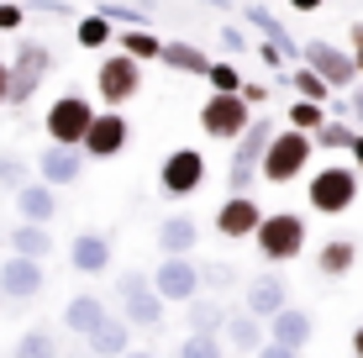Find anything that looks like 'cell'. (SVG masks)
<instances>
[{
  "mask_svg": "<svg viewBox=\"0 0 363 358\" xmlns=\"http://www.w3.org/2000/svg\"><path fill=\"white\" fill-rule=\"evenodd\" d=\"M253 248L258 258H264L269 269H290L300 253H306V216L300 211H264V221H258V232H253Z\"/></svg>",
  "mask_w": 363,
  "mask_h": 358,
  "instance_id": "cell-1",
  "label": "cell"
},
{
  "mask_svg": "<svg viewBox=\"0 0 363 358\" xmlns=\"http://www.w3.org/2000/svg\"><path fill=\"white\" fill-rule=\"evenodd\" d=\"M311 153H316V142H311V132H295V127H274V138L264 147V158H258V179L269 184H290L311 169Z\"/></svg>",
  "mask_w": 363,
  "mask_h": 358,
  "instance_id": "cell-2",
  "label": "cell"
},
{
  "mask_svg": "<svg viewBox=\"0 0 363 358\" xmlns=\"http://www.w3.org/2000/svg\"><path fill=\"white\" fill-rule=\"evenodd\" d=\"M306 206L316 216H342L358 206V169L353 164H327L306 179Z\"/></svg>",
  "mask_w": 363,
  "mask_h": 358,
  "instance_id": "cell-3",
  "label": "cell"
},
{
  "mask_svg": "<svg viewBox=\"0 0 363 358\" xmlns=\"http://www.w3.org/2000/svg\"><path fill=\"white\" fill-rule=\"evenodd\" d=\"M90 121H95V101L84 90H64V95H53V106L43 111V132H48V142H64V147H79L84 142V132H90Z\"/></svg>",
  "mask_w": 363,
  "mask_h": 358,
  "instance_id": "cell-4",
  "label": "cell"
},
{
  "mask_svg": "<svg viewBox=\"0 0 363 358\" xmlns=\"http://www.w3.org/2000/svg\"><path fill=\"white\" fill-rule=\"evenodd\" d=\"M274 138V121L269 116H253L242 132L232 138V164H227V195H247V184L258 179V158Z\"/></svg>",
  "mask_w": 363,
  "mask_h": 358,
  "instance_id": "cell-5",
  "label": "cell"
},
{
  "mask_svg": "<svg viewBox=\"0 0 363 358\" xmlns=\"http://www.w3.org/2000/svg\"><path fill=\"white\" fill-rule=\"evenodd\" d=\"M48 74H53V47H48V43H21L16 53H11V90H6V106H11V111L32 106V95L43 90Z\"/></svg>",
  "mask_w": 363,
  "mask_h": 358,
  "instance_id": "cell-6",
  "label": "cell"
},
{
  "mask_svg": "<svg viewBox=\"0 0 363 358\" xmlns=\"http://www.w3.org/2000/svg\"><path fill=\"white\" fill-rule=\"evenodd\" d=\"M137 95H143V64L127 58V53H106L100 69H95V101L106 111H121Z\"/></svg>",
  "mask_w": 363,
  "mask_h": 358,
  "instance_id": "cell-7",
  "label": "cell"
},
{
  "mask_svg": "<svg viewBox=\"0 0 363 358\" xmlns=\"http://www.w3.org/2000/svg\"><path fill=\"white\" fill-rule=\"evenodd\" d=\"M211 164L200 147H174V153L158 164V190L169 195V201H190V195H200V184H206Z\"/></svg>",
  "mask_w": 363,
  "mask_h": 358,
  "instance_id": "cell-8",
  "label": "cell"
},
{
  "mask_svg": "<svg viewBox=\"0 0 363 358\" xmlns=\"http://www.w3.org/2000/svg\"><path fill=\"white\" fill-rule=\"evenodd\" d=\"M247 121H253V106H247L242 95H232V90H211L206 106H200V132L216 138V142H232Z\"/></svg>",
  "mask_w": 363,
  "mask_h": 358,
  "instance_id": "cell-9",
  "label": "cell"
},
{
  "mask_svg": "<svg viewBox=\"0 0 363 358\" xmlns=\"http://www.w3.org/2000/svg\"><path fill=\"white\" fill-rule=\"evenodd\" d=\"M300 64L316 69L321 79H327V90H353V84H358L353 53H347V47H337V43H327V37H311V43L300 47Z\"/></svg>",
  "mask_w": 363,
  "mask_h": 358,
  "instance_id": "cell-10",
  "label": "cell"
},
{
  "mask_svg": "<svg viewBox=\"0 0 363 358\" xmlns=\"http://www.w3.org/2000/svg\"><path fill=\"white\" fill-rule=\"evenodd\" d=\"M147 279H153V295H158V301H195V295H200V264H195L190 253H184V258H169V253H164Z\"/></svg>",
  "mask_w": 363,
  "mask_h": 358,
  "instance_id": "cell-11",
  "label": "cell"
},
{
  "mask_svg": "<svg viewBox=\"0 0 363 358\" xmlns=\"http://www.w3.org/2000/svg\"><path fill=\"white\" fill-rule=\"evenodd\" d=\"M127 142H132V121L121 116V111H95L79 153L84 158H116V153H127Z\"/></svg>",
  "mask_w": 363,
  "mask_h": 358,
  "instance_id": "cell-12",
  "label": "cell"
},
{
  "mask_svg": "<svg viewBox=\"0 0 363 358\" xmlns=\"http://www.w3.org/2000/svg\"><path fill=\"white\" fill-rule=\"evenodd\" d=\"M284 306H290V279H284L279 269H264L258 279H247V295H242V311L247 316L269 322V316H279Z\"/></svg>",
  "mask_w": 363,
  "mask_h": 358,
  "instance_id": "cell-13",
  "label": "cell"
},
{
  "mask_svg": "<svg viewBox=\"0 0 363 358\" xmlns=\"http://www.w3.org/2000/svg\"><path fill=\"white\" fill-rule=\"evenodd\" d=\"M37 179L53 184V190H69V184L84 179V153L79 147H64V142H48L37 153Z\"/></svg>",
  "mask_w": 363,
  "mask_h": 358,
  "instance_id": "cell-14",
  "label": "cell"
},
{
  "mask_svg": "<svg viewBox=\"0 0 363 358\" xmlns=\"http://www.w3.org/2000/svg\"><path fill=\"white\" fill-rule=\"evenodd\" d=\"M48 285V274H43V264L37 258H0V295L6 301H37Z\"/></svg>",
  "mask_w": 363,
  "mask_h": 358,
  "instance_id": "cell-15",
  "label": "cell"
},
{
  "mask_svg": "<svg viewBox=\"0 0 363 358\" xmlns=\"http://www.w3.org/2000/svg\"><path fill=\"white\" fill-rule=\"evenodd\" d=\"M258 221H264V206H258L253 195H227L221 211H216V232L227 242H242V237H253V232H258Z\"/></svg>",
  "mask_w": 363,
  "mask_h": 358,
  "instance_id": "cell-16",
  "label": "cell"
},
{
  "mask_svg": "<svg viewBox=\"0 0 363 358\" xmlns=\"http://www.w3.org/2000/svg\"><path fill=\"white\" fill-rule=\"evenodd\" d=\"M264 327H269V342H284V348H306V342L316 337V316H311L306 306H284Z\"/></svg>",
  "mask_w": 363,
  "mask_h": 358,
  "instance_id": "cell-17",
  "label": "cell"
},
{
  "mask_svg": "<svg viewBox=\"0 0 363 358\" xmlns=\"http://www.w3.org/2000/svg\"><path fill=\"white\" fill-rule=\"evenodd\" d=\"M221 342L237 348V358H253L269 342V327L258 322V316H247V311H227V322H221Z\"/></svg>",
  "mask_w": 363,
  "mask_h": 358,
  "instance_id": "cell-18",
  "label": "cell"
},
{
  "mask_svg": "<svg viewBox=\"0 0 363 358\" xmlns=\"http://www.w3.org/2000/svg\"><path fill=\"white\" fill-rule=\"evenodd\" d=\"M200 248V221L190 211H174L158 221V253H169V258H184V253H195Z\"/></svg>",
  "mask_w": 363,
  "mask_h": 358,
  "instance_id": "cell-19",
  "label": "cell"
},
{
  "mask_svg": "<svg viewBox=\"0 0 363 358\" xmlns=\"http://www.w3.org/2000/svg\"><path fill=\"white\" fill-rule=\"evenodd\" d=\"M111 258H116V248H111L106 232H79V237L69 242V264L79 269V274H106Z\"/></svg>",
  "mask_w": 363,
  "mask_h": 358,
  "instance_id": "cell-20",
  "label": "cell"
},
{
  "mask_svg": "<svg viewBox=\"0 0 363 358\" xmlns=\"http://www.w3.org/2000/svg\"><path fill=\"white\" fill-rule=\"evenodd\" d=\"M11 195H16V216L21 221L48 227V221L58 216V190H53V184H43V179H27L21 190H11Z\"/></svg>",
  "mask_w": 363,
  "mask_h": 358,
  "instance_id": "cell-21",
  "label": "cell"
},
{
  "mask_svg": "<svg viewBox=\"0 0 363 358\" xmlns=\"http://www.w3.org/2000/svg\"><path fill=\"white\" fill-rule=\"evenodd\" d=\"M121 322H127V327H143V332H158V327H164V301L153 295V285L121 295Z\"/></svg>",
  "mask_w": 363,
  "mask_h": 358,
  "instance_id": "cell-22",
  "label": "cell"
},
{
  "mask_svg": "<svg viewBox=\"0 0 363 358\" xmlns=\"http://www.w3.org/2000/svg\"><path fill=\"white\" fill-rule=\"evenodd\" d=\"M353 264H358V242L353 237H327L321 253H316V274L321 279H347Z\"/></svg>",
  "mask_w": 363,
  "mask_h": 358,
  "instance_id": "cell-23",
  "label": "cell"
},
{
  "mask_svg": "<svg viewBox=\"0 0 363 358\" xmlns=\"http://www.w3.org/2000/svg\"><path fill=\"white\" fill-rule=\"evenodd\" d=\"M6 242H11V253H16V258H37V264H43V258H53V232L37 227V221H16Z\"/></svg>",
  "mask_w": 363,
  "mask_h": 358,
  "instance_id": "cell-24",
  "label": "cell"
},
{
  "mask_svg": "<svg viewBox=\"0 0 363 358\" xmlns=\"http://www.w3.org/2000/svg\"><path fill=\"white\" fill-rule=\"evenodd\" d=\"M106 301H100V295H74V301L64 306V327L74 332V337H90V332L106 322Z\"/></svg>",
  "mask_w": 363,
  "mask_h": 358,
  "instance_id": "cell-25",
  "label": "cell"
},
{
  "mask_svg": "<svg viewBox=\"0 0 363 358\" xmlns=\"http://www.w3.org/2000/svg\"><path fill=\"white\" fill-rule=\"evenodd\" d=\"M158 64H164V69H174V74H190V79H206L211 53H206V47H195V43H164Z\"/></svg>",
  "mask_w": 363,
  "mask_h": 358,
  "instance_id": "cell-26",
  "label": "cell"
},
{
  "mask_svg": "<svg viewBox=\"0 0 363 358\" xmlns=\"http://www.w3.org/2000/svg\"><path fill=\"white\" fill-rule=\"evenodd\" d=\"M84 342H90V353H95V358H121V353L132 348V327L121 322V316H106V322H100Z\"/></svg>",
  "mask_w": 363,
  "mask_h": 358,
  "instance_id": "cell-27",
  "label": "cell"
},
{
  "mask_svg": "<svg viewBox=\"0 0 363 358\" xmlns=\"http://www.w3.org/2000/svg\"><path fill=\"white\" fill-rule=\"evenodd\" d=\"M242 21H247L253 32H264V43H279V47H284V58H295V53H300V43H295L290 32H284V21L274 16L269 6H242Z\"/></svg>",
  "mask_w": 363,
  "mask_h": 358,
  "instance_id": "cell-28",
  "label": "cell"
},
{
  "mask_svg": "<svg viewBox=\"0 0 363 358\" xmlns=\"http://www.w3.org/2000/svg\"><path fill=\"white\" fill-rule=\"evenodd\" d=\"M111 47H116V53H127V58H137V64H158V53H164L158 32H147V27H121Z\"/></svg>",
  "mask_w": 363,
  "mask_h": 358,
  "instance_id": "cell-29",
  "label": "cell"
},
{
  "mask_svg": "<svg viewBox=\"0 0 363 358\" xmlns=\"http://www.w3.org/2000/svg\"><path fill=\"white\" fill-rule=\"evenodd\" d=\"M74 43L90 47V53H95V47H111V43H116V27H111L100 11H84V16L74 21Z\"/></svg>",
  "mask_w": 363,
  "mask_h": 358,
  "instance_id": "cell-30",
  "label": "cell"
},
{
  "mask_svg": "<svg viewBox=\"0 0 363 358\" xmlns=\"http://www.w3.org/2000/svg\"><path fill=\"white\" fill-rule=\"evenodd\" d=\"M184 322H190V332H216V337H221L227 306H216V301H206V295H195V301H184Z\"/></svg>",
  "mask_w": 363,
  "mask_h": 358,
  "instance_id": "cell-31",
  "label": "cell"
},
{
  "mask_svg": "<svg viewBox=\"0 0 363 358\" xmlns=\"http://www.w3.org/2000/svg\"><path fill=\"white\" fill-rule=\"evenodd\" d=\"M284 84H290V90H295V101H316V106H327V79H321V74L316 69H306V64H300V69H284Z\"/></svg>",
  "mask_w": 363,
  "mask_h": 358,
  "instance_id": "cell-32",
  "label": "cell"
},
{
  "mask_svg": "<svg viewBox=\"0 0 363 358\" xmlns=\"http://www.w3.org/2000/svg\"><path fill=\"white\" fill-rule=\"evenodd\" d=\"M353 132H358L353 121H337V116H327V121H321L316 132H311V142H316V147H327V153H347Z\"/></svg>",
  "mask_w": 363,
  "mask_h": 358,
  "instance_id": "cell-33",
  "label": "cell"
},
{
  "mask_svg": "<svg viewBox=\"0 0 363 358\" xmlns=\"http://www.w3.org/2000/svg\"><path fill=\"white\" fill-rule=\"evenodd\" d=\"M11 358H58V342H53V332L32 327V332H21V337H16Z\"/></svg>",
  "mask_w": 363,
  "mask_h": 358,
  "instance_id": "cell-34",
  "label": "cell"
},
{
  "mask_svg": "<svg viewBox=\"0 0 363 358\" xmlns=\"http://www.w3.org/2000/svg\"><path fill=\"white\" fill-rule=\"evenodd\" d=\"M321 121H327V106H316V101H290V111H284V127H295V132H316Z\"/></svg>",
  "mask_w": 363,
  "mask_h": 358,
  "instance_id": "cell-35",
  "label": "cell"
},
{
  "mask_svg": "<svg viewBox=\"0 0 363 358\" xmlns=\"http://www.w3.org/2000/svg\"><path fill=\"white\" fill-rule=\"evenodd\" d=\"M179 358H227V342H221L216 332H190V337L179 342Z\"/></svg>",
  "mask_w": 363,
  "mask_h": 358,
  "instance_id": "cell-36",
  "label": "cell"
},
{
  "mask_svg": "<svg viewBox=\"0 0 363 358\" xmlns=\"http://www.w3.org/2000/svg\"><path fill=\"white\" fill-rule=\"evenodd\" d=\"M206 84L211 90H242V74H237V64H227V58H211V69H206Z\"/></svg>",
  "mask_w": 363,
  "mask_h": 358,
  "instance_id": "cell-37",
  "label": "cell"
},
{
  "mask_svg": "<svg viewBox=\"0 0 363 358\" xmlns=\"http://www.w3.org/2000/svg\"><path fill=\"white\" fill-rule=\"evenodd\" d=\"M27 158L21 153H0V190H21V184H27Z\"/></svg>",
  "mask_w": 363,
  "mask_h": 358,
  "instance_id": "cell-38",
  "label": "cell"
},
{
  "mask_svg": "<svg viewBox=\"0 0 363 358\" xmlns=\"http://www.w3.org/2000/svg\"><path fill=\"white\" fill-rule=\"evenodd\" d=\"M21 21H27V6H16V0H0V32H21Z\"/></svg>",
  "mask_w": 363,
  "mask_h": 358,
  "instance_id": "cell-39",
  "label": "cell"
},
{
  "mask_svg": "<svg viewBox=\"0 0 363 358\" xmlns=\"http://www.w3.org/2000/svg\"><path fill=\"white\" fill-rule=\"evenodd\" d=\"M253 53H258V58H264V64H269V69H284V47H279V43H258V47H253Z\"/></svg>",
  "mask_w": 363,
  "mask_h": 358,
  "instance_id": "cell-40",
  "label": "cell"
},
{
  "mask_svg": "<svg viewBox=\"0 0 363 358\" xmlns=\"http://www.w3.org/2000/svg\"><path fill=\"white\" fill-rule=\"evenodd\" d=\"M237 95H242L247 106H269V84H247L242 79V90H237Z\"/></svg>",
  "mask_w": 363,
  "mask_h": 358,
  "instance_id": "cell-41",
  "label": "cell"
},
{
  "mask_svg": "<svg viewBox=\"0 0 363 358\" xmlns=\"http://www.w3.org/2000/svg\"><path fill=\"white\" fill-rule=\"evenodd\" d=\"M253 358H300V348H284V342H264Z\"/></svg>",
  "mask_w": 363,
  "mask_h": 358,
  "instance_id": "cell-42",
  "label": "cell"
},
{
  "mask_svg": "<svg viewBox=\"0 0 363 358\" xmlns=\"http://www.w3.org/2000/svg\"><path fill=\"white\" fill-rule=\"evenodd\" d=\"M221 47H232V53H242V47H253V43H247V37L237 32V27H221Z\"/></svg>",
  "mask_w": 363,
  "mask_h": 358,
  "instance_id": "cell-43",
  "label": "cell"
},
{
  "mask_svg": "<svg viewBox=\"0 0 363 358\" xmlns=\"http://www.w3.org/2000/svg\"><path fill=\"white\" fill-rule=\"evenodd\" d=\"M347 116H353V127L363 132V90H347Z\"/></svg>",
  "mask_w": 363,
  "mask_h": 358,
  "instance_id": "cell-44",
  "label": "cell"
},
{
  "mask_svg": "<svg viewBox=\"0 0 363 358\" xmlns=\"http://www.w3.org/2000/svg\"><path fill=\"white\" fill-rule=\"evenodd\" d=\"M347 37H353V64H358V74H363V21H353Z\"/></svg>",
  "mask_w": 363,
  "mask_h": 358,
  "instance_id": "cell-45",
  "label": "cell"
},
{
  "mask_svg": "<svg viewBox=\"0 0 363 358\" xmlns=\"http://www.w3.org/2000/svg\"><path fill=\"white\" fill-rule=\"evenodd\" d=\"M347 158H353V169L363 174V132H353V142H347Z\"/></svg>",
  "mask_w": 363,
  "mask_h": 358,
  "instance_id": "cell-46",
  "label": "cell"
},
{
  "mask_svg": "<svg viewBox=\"0 0 363 358\" xmlns=\"http://www.w3.org/2000/svg\"><path fill=\"white\" fill-rule=\"evenodd\" d=\"M6 90H11V64L0 58V111H6Z\"/></svg>",
  "mask_w": 363,
  "mask_h": 358,
  "instance_id": "cell-47",
  "label": "cell"
},
{
  "mask_svg": "<svg viewBox=\"0 0 363 358\" xmlns=\"http://www.w3.org/2000/svg\"><path fill=\"white\" fill-rule=\"evenodd\" d=\"M284 6H290V11H306V16H311V11H321L327 0H284Z\"/></svg>",
  "mask_w": 363,
  "mask_h": 358,
  "instance_id": "cell-48",
  "label": "cell"
},
{
  "mask_svg": "<svg viewBox=\"0 0 363 358\" xmlns=\"http://www.w3.org/2000/svg\"><path fill=\"white\" fill-rule=\"evenodd\" d=\"M121 358H158V353H153V348H127Z\"/></svg>",
  "mask_w": 363,
  "mask_h": 358,
  "instance_id": "cell-49",
  "label": "cell"
},
{
  "mask_svg": "<svg viewBox=\"0 0 363 358\" xmlns=\"http://www.w3.org/2000/svg\"><path fill=\"white\" fill-rule=\"evenodd\" d=\"M353 358H363V327H353Z\"/></svg>",
  "mask_w": 363,
  "mask_h": 358,
  "instance_id": "cell-50",
  "label": "cell"
},
{
  "mask_svg": "<svg viewBox=\"0 0 363 358\" xmlns=\"http://www.w3.org/2000/svg\"><path fill=\"white\" fill-rule=\"evenodd\" d=\"M74 358H95V353H74Z\"/></svg>",
  "mask_w": 363,
  "mask_h": 358,
  "instance_id": "cell-51",
  "label": "cell"
}]
</instances>
